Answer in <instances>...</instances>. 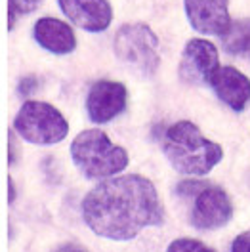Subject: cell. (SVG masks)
Listing matches in <instances>:
<instances>
[{
	"label": "cell",
	"mask_w": 250,
	"mask_h": 252,
	"mask_svg": "<svg viewBox=\"0 0 250 252\" xmlns=\"http://www.w3.org/2000/svg\"><path fill=\"white\" fill-rule=\"evenodd\" d=\"M233 218V205L229 195L221 188L206 186V188L195 197V203L191 208V225L208 231L223 227L227 221Z\"/></svg>",
	"instance_id": "52a82bcc"
},
{
	"label": "cell",
	"mask_w": 250,
	"mask_h": 252,
	"mask_svg": "<svg viewBox=\"0 0 250 252\" xmlns=\"http://www.w3.org/2000/svg\"><path fill=\"white\" fill-rule=\"evenodd\" d=\"M162 149L174 170L195 178L206 176L223 157L221 145L204 138L191 121L174 123L164 134Z\"/></svg>",
	"instance_id": "7a4b0ae2"
},
{
	"label": "cell",
	"mask_w": 250,
	"mask_h": 252,
	"mask_svg": "<svg viewBox=\"0 0 250 252\" xmlns=\"http://www.w3.org/2000/svg\"><path fill=\"white\" fill-rule=\"evenodd\" d=\"M208 86L233 111H243L250 101V79L235 67H219Z\"/></svg>",
	"instance_id": "8fae6325"
},
{
	"label": "cell",
	"mask_w": 250,
	"mask_h": 252,
	"mask_svg": "<svg viewBox=\"0 0 250 252\" xmlns=\"http://www.w3.org/2000/svg\"><path fill=\"white\" fill-rule=\"evenodd\" d=\"M65 17L88 32L105 31L113 21V8L107 0H58Z\"/></svg>",
	"instance_id": "30bf717a"
},
{
	"label": "cell",
	"mask_w": 250,
	"mask_h": 252,
	"mask_svg": "<svg viewBox=\"0 0 250 252\" xmlns=\"http://www.w3.org/2000/svg\"><path fill=\"white\" fill-rule=\"evenodd\" d=\"M128 90L117 80H97L86 95V111L95 125H105L126 109Z\"/></svg>",
	"instance_id": "ba28073f"
},
{
	"label": "cell",
	"mask_w": 250,
	"mask_h": 252,
	"mask_svg": "<svg viewBox=\"0 0 250 252\" xmlns=\"http://www.w3.org/2000/svg\"><path fill=\"white\" fill-rule=\"evenodd\" d=\"M16 147H14V138H10V164L16 162Z\"/></svg>",
	"instance_id": "ffe728a7"
},
{
	"label": "cell",
	"mask_w": 250,
	"mask_h": 252,
	"mask_svg": "<svg viewBox=\"0 0 250 252\" xmlns=\"http://www.w3.org/2000/svg\"><path fill=\"white\" fill-rule=\"evenodd\" d=\"M208 184H204V182H197V180H186V182H182V184H178V193L180 195H184V197H189V195H193V197H197L204 188H206Z\"/></svg>",
	"instance_id": "5bb4252c"
},
{
	"label": "cell",
	"mask_w": 250,
	"mask_h": 252,
	"mask_svg": "<svg viewBox=\"0 0 250 252\" xmlns=\"http://www.w3.org/2000/svg\"><path fill=\"white\" fill-rule=\"evenodd\" d=\"M82 218L97 237L130 241L143 227L160 225L164 208L151 180L140 174H125L107 178L86 193Z\"/></svg>",
	"instance_id": "6da1fadb"
},
{
	"label": "cell",
	"mask_w": 250,
	"mask_h": 252,
	"mask_svg": "<svg viewBox=\"0 0 250 252\" xmlns=\"http://www.w3.org/2000/svg\"><path fill=\"white\" fill-rule=\"evenodd\" d=\"M237 56H241V58H247L250 60V36L243 42V46L239 48V52H237Z\"/></svg>",
	"instance_id": "d6986e66"
},
{
	"label": "cell",
	"mask_w": 250,
	"mask_h": 252,
	"mask_svg": "<svg viewBox=\"0 0 250 252\" xmlns=\"http://www.w3.org/2000/svg\"><path fill=\"white\" fill-rule=\"evenodd\" d=\"M71 158L84 178L107 180L128 166V151L115 145L103 130H82L71 143Z\"/></svg>",
	"instance_id": "3957f363"
},
{
	"label": "cell",
	"mask_w": 250,
	"mask_h": 252,
	"mask_svg": "<svg viewBox=\"0 0 250 252\" xmlns=\"http://www.w3.org/2000/svg\"><path fill=\"white\" fill-rule=\"evenodd\" d=\"M184 6L195 31L223 36L231 27L229 0H184Z\"/></svg>",
	"instance_id": "9c48e42d"
},
{
	"label": "cell",
	"mask_w": 250,
	"mask_h": 252,
	"mask_svg": "<svg viewBox=\"0 0 250 252\" xmlns=\"http://www.w3.org/2000/svg\"><path fill=\"white\" fill-rule=\"evenodd\" d=\"M115 56L143 77L155 75L160 63L158 38L145 23H126L113 40Z\"/></svg>",
	"instance_id": "277c9868"
},
{
	"label": "cell",
	"mask_w": 250,
	"mask_h": 252,
	"mask_svg": "<svg viewBox=\"0 0 250 252\" xmlns=\"http://www.w3.org/2000/svg\"><path fill=\"white\" fill-rule=\"evenodd\" d=\"M14 128L25 142L34 145H54L69 134V123L60 109L36 99L23 103L14 119Z\"/></svg>",
	"instance_id": "5b68a950"
},
{
	"label": "cell",
	"mask_w": 250,
	"mask_h": 252,
	"mask_svg": "<svg viewBox=\"0 0 250 252\" xmlns=\"http://www.w3.org/2000/svg\"><path fill=\"white\" fill-rule=\"evenodd\" d=\"M36 88H38V79L36 77H23V79L19 80V84H17V92L23 97L34 94Z\"/></svg>",
	"instance_id": "2e32d148"
},
{
	"label": "cell",
	"mask_w": 250,
	"mask_h": 252,
	"mask_svg": "<svg viewBox=\"0 0 250 252\" xmlns=\"http://www.w3.org/2000/svg\"><path fill=\"white\" fill-rule=\"evenodd\" d=\"M34 40L40 46L56 54V56H65L71 54L77 48V36L71 25H67L62 19L56 17H42L34 23Z\"/></svg>",
	"instance_id": "7c38bea8"
},
{
	"label": "cell",
	"mask_w": 250,
	"mask_h": 252,
	"mask_svg": "<svg viewBox=\"0 0 250 252\" xmlns=\"http://www.w3.org/2000/svg\"><path fill=\"white\" fill-rule=\"evenodd\" d=\"M8 184H10V203H14V201H16V188H14V180L10 178V180H8Z\"/></svg>",
	"instance_id": "44dd1931"
},
{
	"label": "cell",
	"mask_w": 250,
	"mask_h": 252,
	"mask_svg": "<svg viewBox=\"0 0 250 252\" xmlns=\"http://www.w3.org/2000/svg\"><path fill=\"white\" fill-rule=\"evenodd\" d=\"M231 252H250V229L235 237L231 243Z\"/></svg>",
	"instance_id": "e0dca14e"
},
{
	"label": "cell",
	"mask_w": 250,
	"mask_h": 252,
	"mask_svg": "<svg viewBox=\"0 0 250 252\" xmlns=\"http://www.w3.org/2000/svg\"><path fill=\"white\" fill-rule=\"evenodd\" d=\"M56 252H88V251L84 247H80V245H75V243H65L60 249H56Z\"/></svg>",
	"instance_id": "ac0fdd59"
},
{
	"label": "cell",
	"mask_w": 250,
	"mask_h": 252,
	"mask_svg": "<svg viewBox=\"0 0 250 252\" xmlns=\"http://www.w3.org/2000/svg\"><path fill=\"white\" fill-rule=\"evenodd\" d=\"M219 69L218 48L210 40L191 38L180 60V79L188 84H210V79Z\"/></svg>",
	"instance_id": "8992f818"
},
{
	"label": "cell",
	"mask_w": 250,
	"mask_h": 252,
	"mask_svg": "<svg viewBox=\"0 0 250 252\" xmlns=\"http://www.w3.org/2000/svg\"><path fill=\"white\" fill-rule=\"evenodd\" d=\"M166 252H216L214 249L206 247L203 241H197V239H189V237H184V239H176L168 245Z\"/></svg>",
	"instance_id": "4fadbf2b"
},
{
	"label": "cell",
	"mask_w": 250,
	"mask_h": 252,
	"mask_svg": "<svg viewBox=\"0 0 250 252\" xmlns=\"http://www.w3.org/2000/svg\"><path fill=\"white\" fill-rule=\"evenodd\" d=\"M42 0H10V10L16 14H32Z\"/></svg>",
	"instance_id": "9a60e30c"
}]
</instances>
